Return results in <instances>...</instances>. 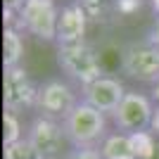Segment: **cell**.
Listing matches in <instances>:
<instances>
[{"instance_id": "obj_16", "label": "cell", "mask_w": 159, "mask_h": 159, "mask_svg": "<svg viewBox=\"0 0 159 159\" xmlns=\"http://www.w3.org/2000/svg\"><path fill=\"white\" fill-rule=\"evenodd\" d=\"M2 159H36V154H33L31 145H29L26 138H24V140L12 143V145H5V150H2Z\"/></svg>"}, {"instance_id": "obj_2", "label": "cell", "mask_w": 159, "mask_h": 159, "mask_svg": "<svg viewBox=\"0 0 159 159\" xmlns=\"http://www.w3.org/2000/svg\"><path fill=\"white\" fill-rule=\"evenodd\" d=\"M64 135L71 147H100L102 140L109 135L107 131V114L90 107L81 100L71 109V114L62 121Z\"/></svg>"}, {"instance_id": "obj_21", "label": "cell", "mask_w": 159, "mask_h": 159, "mask_svg": "<svg viewBox=\"0 0 159 159\" xmlns=\"http://www.w3.org/2000/svg\"><path fill=\"white\" fill-rule=\"evenodd\" d=\"M150 131H152L154 135H159V105H157V109H154V116H152V124H150Z\"/></svg>"}, {"instance_id": "obj_18", "label": "cell", "mask_w": 159, "mask_h": 159, "mask_svg": "<svg viewBox=\"0 0 159 159\" xmlns=\"http://www.w3.org/2000/svg\"><path fill=\"white\" fill-rule=\"evenodd\" d=\"M143 5H145V0H116V14L131 17L138 10H143Z\"/></svg>"}, {"instance_id": "obj_6", "label": "cell", "mask_w": 159, "mask_h": 159, "mask_svg": "<svg viewBox=\"0 0 159 159\" xmlns=\"http://www.w3.org/2000/svg\"><path fill=\"white\" fill-rule=\"evenodd\" d=\"M119 66H121V74H126L128 79L154 86L159 81V45L150 43L147 38L128 43L121 50Z\"/></svg>"}, {"instance_id": "obj_3", "label": "cell", "mask_w": 159, "mask_h": 159, "mask_svg": "<svg viewBox=\"0 0 159 159\" xmlns=\"http://www.w3.org/2000/svg\"><path fill=\"white\" fill-rule=\"evenodd\" d=\"M57 21L60 7L55 0H26V5L17 14L14 26L43 43H57Z\"/></svg>"}, {"instance_id": "obj_24", "label": "cell", "mask_w": 159, "mask_h": 159, "mask_svg": "<svg viewBox=\"0 0 159 159\" xmlns=\"http://www.w3.org/2000/svg\"><path fill=\"white\" fill-rule=\"evenodd\" d=\"M157 159H159V150H157Z\"/></svg>"}, {"instance_id": "obj_23", "label": "cell", "mask_w": 159, "mask_h": 159, "mask_svg": "<svg viewBox=\"0 0 159 159\" xmlns=\"http://www.w3.org/2000/svg\"><path fill=\"white\" fill-rule=\"evenodd\" d=\"M150 5H152L154 14H157V17H159V0H150Z\"/></svg>"}, {"instance_id": "obj_4", "label": "cell", "mask_w": 159, "mask_h": 159, "mask_svg": "<svg viewBox=\"0 0 159 159\" xmlns=\"http://www.w3.org/2000/svg\"><path fill=\"white\" fill-rule=\"evenodd\" d=\"M79 102L81 93H76L66 79H45L43 83H38L36 114H40V116L64 121Z\"/></svg>"}, {"instance_id": "obj_11", "label": "cell", "mask_w": 159, "mask_h": 159, "mask_svg": "<svg viewBox=\"0 0 159 159\" xmlns=\"http://www.w3.org/2000/svg\"><path fill=\"white\" fill-rule=\"evenodd\" d=\"M24 57V38L17 26H5L2 29V69L19 66Z\"/></svg>"}, {"instance_id": "obj_15", "label": "cell", "mask_w": 159, "mask_h": 159, "mask_svg": "<svg viewBox=\"0 0 159 159\" xmlns=\"http://www.w3.org/2000/svg\"><path fill=\"white\" fill-rule=\"evenodd\" d=\"M26 138V131L21 128V121H19V114L14 112H2V145H12L17 140H24Z\"/></svg>"}, {"instance_id": "obj_5", "label": "cell", "mask_w": 159, "mask_h": 159, "mask_svg": "<svg viewBox=\"0 0 159 159\" xmlns=\"http://www.w3.org/2000/svg\"><path fill=\"white\" fill-rule=\"evenodd\" d=\"M26 143L31 145L36 159H62L69 150H64L69 145V140L64 135L62 121L48 119L36 114L26 126Z\"/></svg>"}, {"instance_id": "obj_8", "label": "cell", "mask_w": 159, "mask_h": 159, "mask_svg": "<svg viewBox=\"0 0 159 159\" xmlns=\"http://www.w3.org/2000/svg\"><path fill=\"white\" fill-rule=\"evenodd\" d=\"M38 83H33L24 66H10L2 71V107L7 112L21 114L26 109H36Z\"/></svg>"}, {"instance_id": "obj_22", "label": "cell", "mask_w": 159, "mask_h": 159, "mask_svg": "<svg viewBox=\"0 0 159 159\" xmlns=\"http://www.w3.org/2000/svg\"><path fill=\"white\" fill-rule=\"evenodd\" d=\"M152 100H154V102L159 105V81H157V83L152 86Z\"/></svg>"}, {"instance_id": "obj_7", "label": "cell", "mask_w": 159, "mask_h": 159, "mask_svg": "<svg viewBox=\"0 0 159 159\" xmlns=\"http://www.w3.org/2000/svg\"><path fill=\"white\" fill-rule=\"evenodd\" d=\"M154 100L145 93L138 90H128L121 100V105L116 107V112L112 114V124L116 131L121 133H138V131H147L154 116Z\"/></svg>"}, {"instance_id": "obj_13", "label": "cell", "mask_w": 159, "mask_h": 159, "mask_svg": "<svg viewBox=\"0 0 159 159\" xmlns=\"http://www.w3.org/2000/svg\"><path fill=\"white\" fill-rule=\"evenodd\" d=\"M90 24H109L116 14V0H76Z\"/></svg>"}, {"instance_id": "obj_20", "label": "cell", "mask_w": 159, "mask_h": 159, "mask_svg": "<svg viewBox=\"0 0 159 159\" xmlns=\"http://www.w3.org/2000/svg\"><path fill=\"white\" fill-rule=\"evenodd\" d=\"M147 40L154 43V45H159V17L152 21V26H150V31H147Z\"/></svg>"}, {"instance_id": "obj_10", "label": "cell", "mask_w": 159, "mask_h": 159, "mask_svg": "<svg viewBox=\"0 0 159 159\" xmlns=\"http://www.w3.org/2000/svg\"><path fill=\"white\" fill-rule=\"evenodd\" d=\"M88 17L81 10L76 0L66 2L60 7V21H57V43L55 45H74V43H83L88 31Z\"/></svg>"}, {"instance_id": "obj_9", "label": "cell", "mask_w": 159, "mask_h": 159, "mask_svg": "<svg viewBox=\"0 0 159 159\" xmlns=\"http://www.w3.org/2000/svg\"><path fill=\"white\" fill-rule=\"evenodd\" d=\"M126 86L121 83L116 76H109V74H102L100 79L90 81L88 86L81 88V100L88 102L90 107L100 109L102 114H109L112 116L116 112V107L121 105V100L126 95Z\"/></svg>"}, {"instance_id": "obj_14", "label": "cell", "mask_w": 159, "mask_h": 159, "mask_svg": "<svg viewBox=\"0 0 159 159\" xmlns=\"http://www.w3.org/2000/svg\"><path fill=\"white\" fill-rule=\"evenodd\" d=\"M131 145H133V152L138 159H154L157 157V150H159V143H157V135L152 131H138V133H131Z\"/></svg>"}, {"instance_id": "obj_12", "label": "cell", "mask_w": 159, "mask_h": 159, "mask_svg": "<svg viewBox=\"0 0 159 159\" xmlns=\"http://www.w3.org/2000/svg\"><path fill=\"white\" fill-rule=\"evenodd\" d=\"M100 152L105 159H138L133 152L128 133H121V131H109V135L100 145Z\"/></svg>"}, {"instance_id": "obj_1", "label": "cell", "mask_w": 159, "mask_h": 159, "mask_svg": "<svg viewBox=\"0 0 159 159\" xmlns=\"http://www.w3.org/2000/svg\"><path fill=\"white\" fill-rule=\"evenodd\" d=\"M55 62L64 74L66 81L76 83L79 88L88 86L90 81L102 76V57L90 43H74V45H57Z\"/></svg>"}, {"instance_id": "obj_19", "label": "cell", "mask_w": 159, "mask_h": 159, "mask_svg": "<svg viewBox=\"0 0 159 159\" xmlns=\"http://www.w3.org/2000/svg\"><path fill=\"white\" fill-rule=\"evenodd\" d=\"M26 5V0H2V12H10V14H19L21 7Z\"/></svg>"}, {"instance_id": "obj_17", "label": "cell", "mask_w": 159, "mask_h": 159, "mask_svg": "<svg viewBox=\"0 0 159 159\" xmlns=\"http://www.w3.org/2000/svg\"><path fill=\"white\" fill-rule=\"evenodd\" d=\"M62 159H105L100 147H71Z\"/></svg>"}]
</instances>
